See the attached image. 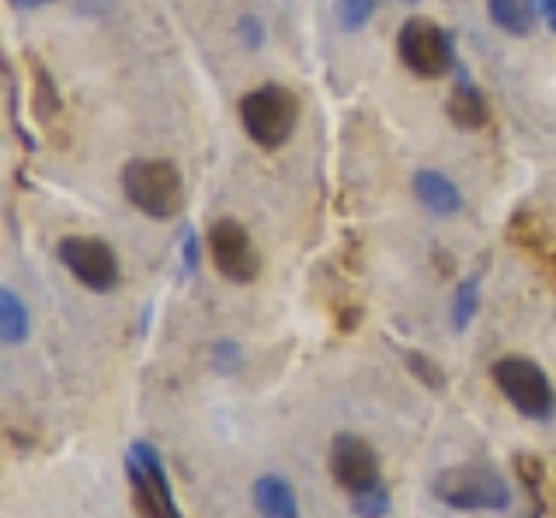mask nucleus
<instances>
[{"label":"nucleus","instance_id":"7","mask_svg":"<svg viewBox=\"0 0 556 518\" xmlns=\"http://www.w3.org/2000/svg\"><path fill=\"white\" fill-rule=\"evenodd\" d=\"M56 257L91 292H112L118 286V257L98 237H63Z\"/></svg>","mask_w":556,"mask_h":518},{"label":"nucleus","instance_id":"14","mask_svg":"<svg viewBox=\"0 0 556 518\" xmlns=\"http://www.w3.org/2000/svg\"><path fill=\"white\" fill-rule=\"evenodd\" d=\"M486 8H491L494 25L508 31V36H529L532 31V0H486Z\"/></svg>","mask_w":556,"mask_h":518},{"label":"nucleus","instance_id":"13","mask_svg":"<svg viewBox=\"0 0 556 518\" xmlns=\"http://www.w3.org/2000/svg\"><path fill=\"white\" fill-rule=\"evenodd\" d=\"M0 338L4 344H22L28 338V306L11 286L0 289Z\"/></svg>","mask_w":556,"mask_h":518},{"label":"nucleus","instance_id":"17","mask_svg":"<svg viewBox=\"0 0 556 518\" xmlns=\"http://www.w3.org/2000/svg\"><path fill=\"white\" fill-rule=\"evenodd\" d=\"M334 14L344 31H358L376 14V0H338Z\"/></svg>","mask_w":556,"mask_h":518},{"label":"nucleus","instance_id":"15","mask_svg":"<svg viewBox=\"0 0 556 518\" xmlns=\"http://www.w3.org/2000/svg\"><path fill=\"white\" fill-rule=\"evenodd\" d=\"M477 303H480V282H477V275L473 279H466L456 292V300H452V327L463 334L469 324H473L477 317Z\"/></svg>","mask_w":556,"mask_h":518},{"label":"nucleus","instance_id":"9","mask_svg":"<svg viewBox=\"0 0 556 518\" xmlns=\"http://www.w3.org/2000/svg\"><path fill=\"white\" fill-rule=\"evenodd\" d=\"M208 254H213V265L223 279H230L237 286L254 282L257 279V251L251 244L248 230L240 227L237 219H219L213 230H208Z\"/></svg>","mask_w":556,"mask_h":518},{"label":"nucleus","instance_id":"20","mask_svg":"<svg viewBox=\"0 0 556 518\" xmlns=\"http://www.w3.org/2000/svg\"><path fill=\"white\" fill-rule=\"evenodd\" d=\"M535 11H539V18H543L553 31H556V0H532Z\"/></svg>","mask_w":556,"mask_h":518},{"label":"nucleus","instance_id":"12","mask_svg":"<svg viewBox=\"0 0 556 518\" xmlns=\"http://www.w3.org/2000/svg\"><path fill=\"white\" fill-rule=\"evenodd\" d=\"M448 115L456 118L463 129H480L486 123V101L466 77H459L456 91L448 98Z\"/></svg>","mask_w":556,"mask_h":518},{"label":"nucleus","instance_id":"5","mask_svg":"<svg viewBox=\"0 0 556 518\" xmlns=\"http://www.w3.org/2000/svg\"><path fill=\"white\" fill-rule=\"evenodd\" d=\"M126 477L132 491V508L139 518H185L178 501H174L164 459L150 442H132L126 456Z\"/></svg>","mask_w":556,"mask_h":518},{"label":"nucleus","instance_id":"11","mask_svg":"<svg viewBox=\"0 0 556 518\" xmlns=\"http://www.w3.org/2000/svg\"><path fill=\"white\" fill-rule=\"evenodd\" d=\"M414 192H417V199H421V205H428L434 216H452V213H459V205H463L459 188L452 185L445 175H439V170H417Z\"/></svg>","mask_w":556,"mask_h":518},{"label":"nucleus","instance_id":"18","mask_svg":"<svg viewBox=\"0 0 556 518\" xmlns=\"http://www.w3.org/2000/svg\"><path fill=\"white\" fill-rule=\"evenodd\" d=\"M407 366H410V372H414V376H421L431 390H442V387H445V376H442V369L434 366V362H431L428 355L407 352Z\"/></svg>","mask_w":556,"mask_h":518},{"label":"nucleus","instance_id":"16","mask_svg":"<svg viewBox=\"0 0 556 518\" xmlns=\"http://www.w3.org/2000/svg\"><path fill=\"white\" fill-rule=\"evenodd\" d=\"M390 508H393L390 488L382 480L376 483V488H369V491L352 494V511H355V518H387Z\"/></svg>","mask_w":556,"mask_h":518},{"label":"nucleus","instance_id":"8","mask_svg":"<svg viewBox=\"0 0 556 518\" xmlns=\"http://www.w3.org/2000/svg\"><path fill=\"white\" fill-rule=\"evenodd\" d=\"M330 477L341 491L348 494H362L376 488L382 480L379 477V456L376 448L365 442L362 435H352V431H344V435H334L330 442Z\"/></svg>","mask_w":556,"mask_h":518},{"label":"nucleus","instance_id":"1","mask_svg":"<svg viewBox=\"0 0 556 518\" xmlns=\"http://www.w3.org/2000/svg\"><path fill=\"white\" fill-rule=\"evenodd\" d=\"M431 494L456 511H508L511 505L508 480L486 463H463L434 473Z\"/></svg>","mask_w":556,"mask_h":518},{"label":"nucleus","instance_id":"4","mask_svg":"<svg viewBox=\"0 0 556 518\" xmlns=\"http://www.w3.org/2000/svg\"><path fill=\"white\" fill-rule=\"evenodd\" d=\"M122 192L150 219H170L185 205V181L167 161H132L122 170Z\"/></svg>","mask_w":556,"mask_h":518},{"label":"nucleus","instance_id":"3","mask_svg":"<svg viewBox=\"0 0 556 518\" xmlns=\"http://www.w3.org/2000/svg\"><path fill=\"white\" fill-rule=\"evenodd\" d=\"M240 123L257 147L278 150L292 140L295 123H300V101L282 84H265V88L243 94Z\"/></svg>","mask_w":556,"mask_h":518},{"label":"nucleus","instance_id":"22","mask_svg":"<svg viewBox=\"0 0 556 518\" xmlns=\"http://www.w3.org/2000/svg\"><path fill=\"white\" fill-rule=\"evenodd\" d=\"M404 4H417V0H404Z\"/></svg>","mask_w":556,"mask_h":518},{"label":"nucleus","instance_id":"21","mask_svg":"<svg viewBox=\"0 0 556 518\" xmlns=\"http://www.w3.org/2000/svg\"><path fill=\"white\" fill-rule=\"evenodd\" d=\"M14 8H39V4H49V0H11Z\"/></svg>","mask_w":556,"mask_h":518},{"label":"nucleus","instance_id":"10","mask_svg":"<svg viewBox=\"0 0 556 518\" xmlns=\"http://www.w3.org/2000/svg\"><path fill=\"white\" fill-rule=\"evenodd\" d=\"M251 501L257 518H300V497H295L292 483L278 473H265L254 480Z\"/></svg>","mask_w":556,"mask_h":518},{"label":"nucleus","instance_id":"2","mask_svg":"<svg viewBox=\"0 0 556 518\" xmlns=\"http://www.w3.org/2000/svg\"><path fill=\"white\" fill-rule=\"evenodd\" d=\"M491 379L504 401H508L521 418L549 421L556 414V390L539 362H532L526 355H504L494 362Z\"/></svg>","mask_w":556,"mask_h":518},{"label":"nucleus","instance_id":"6","mask_svg":"<svg viewBox=\"0 0 556 518\" xmlns=\"http://www.w3.org/2000/svg\"><path fill=\"white\" fill-rule=\"evenodd\" d=\"M396 53L404 66L417 77H445L452 71V42L431 18H410L400 28Z\"/></svg>","mask_w":556,"mask_h":518},{"label":"nucleus","instance_id":"19","mask_svg":"<svg viewBox=\"0 0 556 518\" xmlns=\"http://www.w3.org/2000/svg\"><path fill=\"white\" fill-rule=\"evenodd\" d=\"M195 268H199V237L185 233V271H195Z\"/></svg>","mask_w":556,"mask_h":518}]
</instances>
